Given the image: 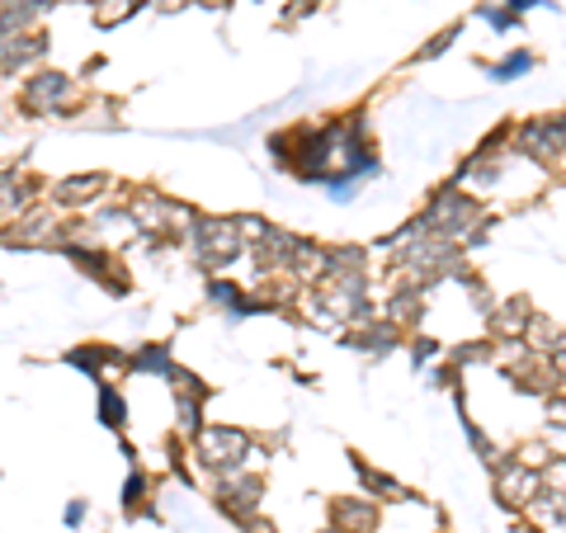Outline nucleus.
<instances>
[{"mask_svg":"<svg viewBox=\"0 0 566 533\" xmlns=\"http://www.w3.org/2000/svg\"><path fill=\"white\" fill-rule=\"evenodd\" d=\"M316 533H340V529H335V524H331V529H316Z\"/></svg>","mask_w":566,"mask_h":533,"instance_id":"obj_15","label":"nucleus"},{"mask_svg":"<svg viewBox=\"0 0 566 533\" xmlns=\"http://www.w3.org/2000/svg\"><path fill=\"white\" fill-rule=\"evenodd\" d=\"M241 529H245V533H279L270 520H260V510H255V514H245V520H241Z\"/></svg>","mask_w":566,"mask_h":533,"instance_id":"obj_13","label":"nucleus"},{"mask_svg":"<svg viewBox=\"0 0 566 533\" xmlns=\"http://www.w3.org/2000/svg\"><path fill=\"white\" fill-rule=\"evenodd\" d=\"M137 368H170V354L166 349H142L137 354Z\"/></svg>","mask_w":566,"mask_h":533,"instance_id":"obj_12","label":"nucleus"},{"mask_svg":"<svg viewBox=\"0 0 566 533\" xmlns=\"http://www.w3.org/2000/svg\"><path fill=\"white\" fill-rule=\"evenodd\" d=\"M472 222H476V203L468 199V194L444 189V194H439V199L430 203V212H424V222H420V227H430V237L458 241V237H468V232H472Z\"/></svg>","mask_w":566,"mask_h":533,"instance_id":"obj_1","label":"nucleus"},{"mask_svg":"<svg viewBox=\"0 0 566 533\" xmlns=\"http://www.w3.org/2000/svg\"><path fill=\"white\" fill-rule=\"evenodd\" d=\"M123 505H128V510H142V505H147V477H128V491H123Z\"/></svg>","mask_w":566,"mask_h":533,"instance_id":"obj_11","label":"nucleus"},{"mask_svg":"<svg viewBox=\"0 0 566 533\" xmlns=\"http://www.w3.org/2000/svg\"><path fill=\"white\" fill-rule=\"evenodd\" d=\"M543 487H538V472H528V468H520V463H505L495 468V495H501V505H510V510H520V505H528L538 495Z\"/></svg>","mask_w":566,"mask_h":533,"instance_id":"obj_3","label":"nucleus"},{"mask_svg":"<svg viewBox=\"0 0 566 533\" xmlns=\"http://www.w3.org/2000/svg\"><path fill=\"white\" fill-rule=\"evenodd\" d=\"M520 514L534 533H566V491H538Z\"/></svg>","mask_w":566,"mask_h":533,"instance_id":"obj_5","label":"nucleus"},{"mask_svg":"<svg viewBox=\"0 0 566 533\" xmlns=\"http://www.w3.org/2000/svg\"><path fill=\"white\" fill-rule=\"evenodd\" d=\"M99 416H104L109 430H118V425H123V397L114 393V387H104V393H99Z\"/></svg>","mask_w":566,"mask_h":533,"instance_id":"obj_10","label":"nucleus"},{"mask_svg":"<svg viewBox=\"0 0 566 533\" xmlns=\"http://www.w3.org/2000/svg\"><path fill=\"white\" fill-rule=\"evenodd\" d=\"M331 524L340 533H378V501H368V495H340V501H331Z\"/></svg>","mask_w":566,"mask_h":533,"instance_id":"obj_4","label":"nucleus"},{"mask_svg":"<svg viewBox=\"0 0 566 533\" xmlns=\"http://www.w3.org/2000/svg\"><path fill=\"white\" fill-rule=\"evenodd\" d=\"M104 189V180L99 175H81V180H62L57 185V203H85L91 194H99Z\"/></svg>","mask_w":566,"mask_h":533,"instance_id":"obj_8","label":"nucleus"},{"mask_svg":"<svg viewBox=\"0 0 566 533\" xmlns=\"http://www.w3.org/2000/svg\"><path fill=\"white\" fill-rule=\"evenodd\" d=\"M199 453L212 472H222V468H237L251 453V439L232 430V425H208V430H199Z\"/></svg>","mask_w":566,"mask_h":533,"instance_id":"obj_2","label":"nucleus"},{"mask_svg":"<svg viewBox=\"0 0 566 533\" xmlns=\"http://www.w3.org/2000/svg\"><path fill=\"white\" fill-rule=\"evenodd\" d=\"M66 95H71V81L66 76H39V81H29L24 104H29V109H39V114H48V109H57Z\"/></svg>","mask_w":566,"mask_h":533,"instance_id":"obj_7","label":"nucleus"},{"mask_svg":"<svg viewBox=\"0 0 566 533\" xmlns=\"http://www.w3.org/2000/svg\"><path fill=\"white\" fill-rule=\"evenodd\" d=\"M199 255L208 264H222L241 251V237H237V222H199Z\"/></svg>","mask_w":566,"mask_h":533,"instance_id":"obj_6","label":"nucleus"},{"mask_svg":"<svg viewBox=\"0 0 566 533\" xmlns=\"http://www.w3.org/2000/svg\"><path fill=\"white\" fill-rule=\"evenodd\" d=\"M528 302H505L501 312H495V331L501 335H524V322H528Z\"/></svg>","mask_w":566,"mask_h":533,"instance_id":"obj_9","label":"nucleus"},{"mask_svg":"<svg viewBox=\"0 0 566 533\" xmlns=\"http://www.w3.org/2000/svg\"><path fill=\"white\" fill-rule=\"evenodd\" d=\"M81 520H85V505H81V501H76V505H71V510H66V524H71V529H76V524H81Z\"/></svg>","mask_w":566,"mask_h":533,"instance_id":"obj_14","label":"nucleus"}]
</instances>
